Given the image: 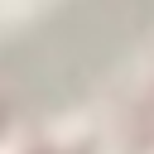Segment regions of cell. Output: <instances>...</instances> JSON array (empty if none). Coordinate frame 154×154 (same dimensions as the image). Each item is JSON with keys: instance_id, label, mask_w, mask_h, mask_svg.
<instances>
[{"instance_id": "1", "label": "cell", "mask_w": 154, "mask_h": 154, "mask_svg": "<svg viewBox=\"0 0 154 154\" xmlns=\"http://www.w3.org/2000/svg\"><path fill=\"white\" fill-rule=\"evenodd\" d=\"M149 29L154 0H72L43 34L19 48V87L34 101H63L106 72Z\"/></svg>"}]
</instances>
